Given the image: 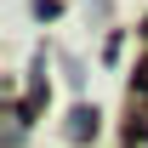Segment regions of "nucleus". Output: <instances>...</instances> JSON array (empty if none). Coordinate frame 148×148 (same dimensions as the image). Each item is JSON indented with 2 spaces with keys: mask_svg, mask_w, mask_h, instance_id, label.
Masks as SVG:
<instances>
[{
  "mask_svg": "<svg viewBox=\"0 0 148 148\" xmlns=\"http://www.w3.org/2000/svg\"><path fill=\"white\" fill-rule=\"evenodd\" d=\"M69 137H74V143L97 137V114H91V108H74V114H69Z\"/></svg>",
  "mask_w": 148,
  "mask_h": 148,
  "instance_id": "nucleus-1",
  "label": "nucleus"
},
{
  "mask_svg": "<svg viewBox=\"0 0 148 148\" xmlns=\"http://www.w3.org/2000/svg\"><path fill=\"white\" fill-rule=\"evenodd\" d=\"M125 148H148V125H131L125 131Z\"/></svg>",
  "mask_w": 148,
  "mask_h": 148,
  "instance_id": "nucleus-2",
  "label": "nucleus"
}]
</instances>
